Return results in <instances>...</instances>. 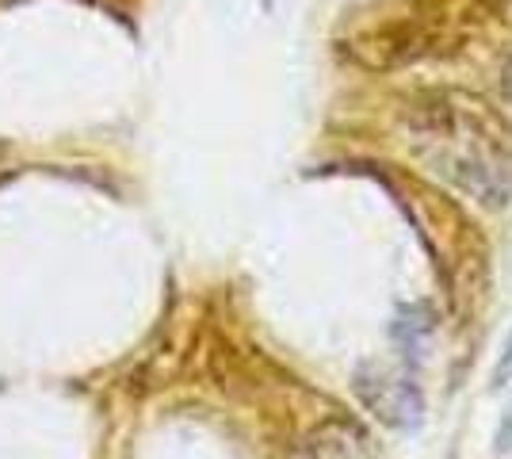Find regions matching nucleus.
<instances>
[{
  "mask_svg": "<svg viewBox=\"0 0 512 459\" xmlns=\"http://www.w3.org/2000/svg\"><path fill=\"white\" fill-rule=\"evenodd\" d=\"M493 387H512V333L501 345V356L493 364Z\"/></svg>",
  "mask_w": 512,
  "mask_h": 459,
  "instance_id": "5",
  "label": "nucleus"
},
{
  "mask_svg": "<svg viewBox=\"0 0 512 459\" xmlns=\"http://www.w3.org/2000/svg\"><path fill=\"white\" fill-rule=\"evenodd\" d=\"M428 333H432V310L428 306H409L394 322V341L406 345V349H417Z\"/></svg>",
  "mask_w": 512,
  "mask_h": 459,
  "instance_id": "4",
  "label": "nucleus"
},
{
  "mask_svg": "<svg viewBox=\"0 0 512 459\" xmlns=\"http://www.w3.org/2000/svg\"><path fill=\"white\" fill-rule=\"evenodd\" d=\"M352 387H356V398L367 406V414H375L390 429L409 433V429H417L425 421V394L406 372L363 364Z\"/></svg>",
  "mask_w": 512,
  "mask_h": 459,
  "instance_id": "2",
  "label": "nucleus"
},
{
  "mask_svg": "<svg viewBox=\"0 0 512 459\" xmlns=\"http://www.w3.org/2000/svg\"><path fill=\"white\" fill-rule=\"evenodd\" d=\"M409 146L436 176L482 207H505L512 196V142L505 123L467 96H432L406 115Z\"/></svg>",
  "mask_w": 512,
  "mask_h": 459,
  "instance_id": "1",
  "label": "nucleus"
},
{
  "mask_svg": "<svg viewBox=\"0 0 512 459\" xmlns=\"http://www.w3.org/2000/svg\"><path fill=\"white\" fill-rule=\"evenodd\" d=\"M295 459H375V452H371V437L356 421L333 417L299 440Z\"/></svg>",
  "mask_w": 512,
  "mask_h": 459,
  "instance_id": "3",
  "label": "nucleus"
},
{
  "mask_svg": "<svg viewBox=\"0 0 512 459\" xmlns=\"http://www.w3.org/2000/svg\"><path fill=\"white\" fill-rule=\"evenodd\" d=\"M505 92H509V104H512V62H509V69H505Z\"/></svg>",
  "mask_w": 512,
  "mask_h": 459,
  "instance_id": "6",
  "label": "nucleus"
}]
</instances>
